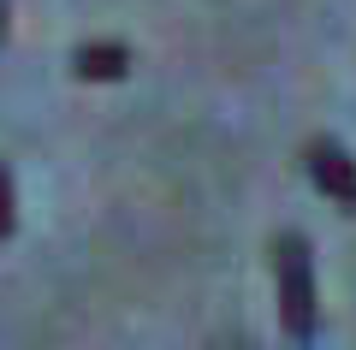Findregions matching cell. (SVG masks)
<instances>
[{
	"mask_svg": "<svg viewBox=\"0 0 356 350\" xmlns=\"http://www.w3.org/2000/svg\"><path fill=\"white\" fill-rule=\"evenodd\" d=\"M18 232V190H13V173L0 166V244Z\"/></svg>",
	"mask_w": 356,
	"mask_h": 350,
	"instance_id": "4",
	"label": "cell"
},
{
	"mask_svg": "<svg viewBox=\"0 0 356 350\" xmlns=\"http://www.w3.org/2000/svg\"><path fill=\"white\" fill-rule=\"evenodd\" d=\"M273 273H280V326H285V338L309 344L321 333V291H315V250H309L303 232H280Z\"/></svg>",
	"mask_w": 356,
	"mask_h": 350,
	"instance_id": "1",
	"label": "cell"
},
{
	"mask_svg": "<svg viewBox=\"0 0 356 350\" xmlns=\"http://www.w3.org/2000/svg\"><path fill=\"white\" fill-rule=\"evenodd\" d=\"M77 72H83L89 83H113V77L131 72V48L125 42H83V48H77Z\"/></svg>",
	"mask_w": 356,
	"mask_h": 350,
	"instance_id": "3",
	"label": "cell"
},
{
	"mask_svg": "<svg viewBox=\"0 0 356 350\" xmlns=\"http://www.w3.org/2000/svg\"><path fill=\"white\" fill-rule=\"evenodd\" d=\"M303 173L315 178V190H321L327 202L356 208V161H350V154H344L332 137H315V143L303 149Z\"/></svg>",
	"mask_w": 356,
	"mask_h": 350,
	"instance_id": "2",
	"label": "cell"
},
{
	"mask_svg": "<svg viewBox=\"0 0 356 350\" xmlns=\"http://www.w3.org/2000/svg\"><path fill=\"white\" fill-rule=\"evenodd\" d=\"M0 36H6V0H0Z\"/></svg>",
	"mask_w": 356,
	"mask_h": 350,
	"instance_id": "5",
	"label": "cell"
}]
</instances>
